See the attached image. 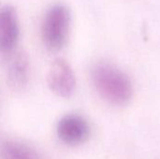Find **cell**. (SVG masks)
<instances>
[{"label": "cell", "mask_w": 160, "mask_h": 159, "mask_svg": "<svg viewBox=\"0 0 160 159\" xmlns=\"http://www.w3.org/2000/svg\"><path fill=\"white\" fill-rule=\"evenodd\" d=\"M91 78L98 93L109 103L124 106L130 101L133 94L131 81L115 66L98 63L92 68Z\"/></svg>", "instance_id": "1"}, {"label": "cell", "mask_w": 160, "mask_h": 159, "mask_svg": "<svg viewBox=\"0 0 160 159\" xmlns=\"http://www.w3.org/2000/svg\"><path fill=\"white\" fill-rule=\"evenodd\" d=\"M71 24V13L64 4L52 5L45 13L41 35L45 46L52 52L60 51L66 44Z\"/></svg>", "instance_id": "2"}, {"label": "cell", "mask_w": 160, "mask_h": 159, "mask_svg": "<svg viewBox=\"0 0 160 159\" xmlns=\"http://www.w3.org/2000/svg\"><path fill=\"white\" fill-rule=\"evenodd\" d=\"M47 82L50 89L58 97L68 98L72 96L76 87V78L70 65L62 58H58L52 64Z\"/></svg>", "instance_id": "3"}, {"label": "cell", "mask_w": 160, "mask_h": 159, "mask_svg": "<svg viewBox=\"0 0 160 159\" xmlns=\"http://www.w3.org/2000/svg\"><path fill=\"white\" fill-rule=\"evenodd\" d=\"M56 132L59 140L67 145L78 146L90 137V126L81 115L68 114L60 119Z\"/></svg>", "instance_id": "4"}, {"label": "cell", "mask_w": 160, "mask_h": 159, "mask_svg": "<svg viewBox=\"0 0 160 159\" xmlns=\"http://www.w3.org/2000/svg\"><path fill=\"white\" fill-rule=\"evenodd\" d=\"M20 25L18 14L14 7H0V54L12 52L19 39Z\"/></svg>", "instance_id": "5"}, {"label": "cell", "mask_w": 160, "mask_h": 159, "mask_svg": "<svg viewBox=\"0 0 160 159\" xmlns=\"http://www.w3.org/2000/svg\"><path fill=\"white\" fill-rule=\"evenodd\" d=\"M29 61L24 52H17L11 59L8 69V82L15 90H21L27 84Z\"/></svg>", "instance_id": "6"}, {"label": "cell", "mask_w": 160, "mask_h": 159, "mask_svg": "<svg viewBox=\"0 0 160 159\" xmlns=\"http://www.w3.org/2000/svg\"><path fill=\"white\" fill-rule=\"evenodd\" d=\"M0 157L1 159H43L34 147L16 141H8L1 145Z\"/></svg>", "instance_id": "7"}]
</instances>
